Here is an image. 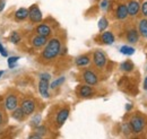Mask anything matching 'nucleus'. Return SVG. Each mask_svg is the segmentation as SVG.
I'll return each mask as SVG.
<instances>
[{"label":"nucleus","mask_w":147,"mask_h":139,"mask_svg":"<svg viewBox=\"0 0 147 139\" xmlns=\"http://www.w3.org/2000/svg\"><path fill=\"white\" fill-rule=\"evenodd\" d=\"M49 79H44V78H40L38 82V93L44 99H49L50 97V93H49Z\"/></svg>","instance_id":"nucleus-8"},{"label":"nucleus","mask_w":147,"mask_h":139,"mask_svg":"<svg viewBox=\"0 0 147 139\" xmlns=\"http://www.w3.org/2000/svg\"><path fill=\"white\" fill-rule=\"evenodd\" d=\"M128 126L130 127V130L134 134H140L145 127V120L140 115H134L130 119Z\"/></svg>","instance_id":"nucleus-2"},{"label":"nucleus","mask_w":147,"mask_h":139,"mask_svg":"<svg viewBox=\"0 0 147 139\" xmlns=\"http://www.w3.org/2000/svg\"><path fill=\"white\" fill-rule=\"evenodd\" d=\"M63 83H65V77H63V76H62V77H59L58 79L53 80V82L50 84V88H52V89H55V88H58L59 86H61Z\"/></svg>","instance_id":"nucleus-24"},{"label":"nucleus","mask_w":147,"mask_h":139,"mask_svg":"<svg viewBox=\"0 0 147 139\" xmlns=\"http://www.w3.org/2000/svg\"><path fill=\"white\" fill-rule=\"evenodd\" d=\"M139 40V32L136 31L135 28H131L129 30L128 33H127V41H128L130 44H135L137 43Z\"/></svg>","instance_id":"nucleus-16"},{"label":"nucleus","mask_w":147,"mask_h":139,"mask_svg":"<svg viewBox=\"0 0 147 139\" xmlns=\"http://www.w3.org/2000/svg\"><path fill=\"white\" fill-rule=\"evenodd\" d=\"M138 32L139 34L144 37H147V19H140L139 20V24H138Z\"/></svg>","instance_id":"nucleus-20"},{"label":"nucleus","mask_w":147,"mask_h":139,"mask_svg":"<svg viewBox=\"0 0 147 139\" xmlns=\"http://www.w3.org/2000/svg\"><path fill=\"white\" fill-rule=\"evenodd\" d=\"M131 107H132V106H131V104H127V106H126V110H127V111H130V110H131Z\"/></svg>","instance_id":"nucleus-35"},{"label":"nucleus","mask_w":147,"mask_h":139,"mask_svg":"<svg viewBox=\"0 0 147 139\" xmlns=\"http://www.w3.org/2000/svg\"><path fill=\"white\" fill-rule=\"evenodd\" d=\"M18 60L19 57H9L8 58V66H9V68H14Z\"/></svg>","instance_id":"nucleus-26"},{"label":"nucleus","mask_w":147,"mask_h":139,"mask_svg":"<svg viewBox=\"0 0 147 139\" xmlns=\"http://www.w3.org/2000/svg\"><path fill=\"white\" fill-rule=\"evenodd\" d=\"M40 78H44V79H49V80H50L51 75H50V74H48V72H43V74H41V75H40Z\"/></svg>","instance_id":"nucleus-32"},{"label":"nucleus","mask_w":147,"mask_h":139,"mask_svg":"<svg viewBox=\"0 0 147 139\" xmlns=\"http://www.w3.org/2000/svg\"><path fill=\"white\" fill-rule=\"evenodd\" d=\"M93 61H94L95 67H97L98 69H103L107 66V62H108L105 54L101 50L94 51V53H93Z\"/></svg>","instance_id":"nucleus-3"},{"label":"nucleus","mask_w":147,"mask_h":139,"mask_svg":"<svg viewBox=\"0 0 147 139\" xmlns=\"http://www.w3.org/2000/svg\"><path fill=\"white\" fill-rule=\"evenodd\" d=\"M3 74H5V71H3V70H0V77H1Z\"/></svg>","instance_id":"nucleus-37"},{"label":"nucleus","mask_w":147,"mask_h":139,"mask_svg":"<svg viewBox=\"0 0 147 139\" xmlns=\"http://www.w3.org/2000/svg\"><path fill=\"white\" fill-rule=\"evenodd\" d=\"M20 107L23 109V111L26 115H32L35 112L36 103L33 99H24L20 103Z\"/></svg>","instance_id":"nucleus-4"},{"label":"nucleus","mask_w":147,"mask_h":139,"mask_svg":"<svg viewBox=\"0 0 147 139\" xmlns=\"http://www.w3.org/2000/svg\"><path fill=\"white\" fill-rule=\"evenodd\" d=\"M48 43V37L45 36H41V35H36L32 38V45L36 49H40L42 47H44Z\"/></svg>","instance_id":"nucleus-13"},{"label":"nucleus","mask_w":147,"mask_h":139,"mask_svg":"<svg viewBox=\"0 0 147 139\" xmlns=\"http://www.w3.org/2000/svg\"><path fill=\"white\" fill-rule=\"evenodd\" d=\"M1 123H2V113L0 111V126H1Z\"/></svg>","instance_id":"nucleus-36"},{"label":"nucleus","mask_w":147,"mask_h":139,"mask_svg":"<svg viewBox=\"0 0 147 139\" xmlns=\"http://www.w3.org/2000/svg\"><path fill=\"white\" fill-rule=\"evenodd\" d=\"M26 18H28V9L26 8H19L18 10L15 13V19L16 20H25Z\"/></svg>","instance_id":"nucleus-19"},{"label":"nucleus","mask_w":147,"mask_h":139,"mask_svg":"<svg viewBox=\"0 0 147 139\" xmlns=\"http://www.w3.org/2000/svg\"><path fill=\"white\" fill-rule=\"evenodd\" d=\"M135 51H136L135 48L128 47V45H123V47L120 48V52L122 53V54H125V55H132L135 53Z\"/></svg>","instance_id":"nucleus-23"},{"label":"nucleus","mask_w":147,"mask_h":139,"mask_svg":"<svg viewBox=\"0 0 147 139\" xmlns=\"http://www.w3.org/2000/svg\"><path fill=\"white\" fill-rule=\"evenodd\" d=\"M35 32L37 35H41V36H45V37H49L51 33H52V30L51 27L48 25V24H38L35 28Z\"/></svg>","instance_id":"nucleus-10"},{"label":"nucleus","mask_w":147,"mask_h":139,"mask_svg":"<svg viewBox=\"0 0 147 139\" xmlns=\"http://www.w3.org/2000/svg\"><path fill=\"white\" fill-rule=\"evenodd\" d=\"M144 89L147 90V77L145 78V80H144Z\"/></svg>","instance_id":"nucleus-34"},{"label":"nucleus","mask_w":147,"mask_h":139,"mask_svg":"<svg viewBox=\"0 0 147 139\" xmlns=\"http://www.w3.org/2000/svg\"><path fill=\"white\" fill-rule=\"evenodd\" d=\"M128 16L129 14L127 5H119L118 8H117V11H115V17L120 19V20H125Z\"/></svg>","instance_id":"nucleus-12"},{"label":"nucleus","mask_w":147,"mask_h":139,"mask_svg":"<svg viewBox=\"0 0 147 139\" xmlns=\"http://www.w3.org/2000/svg\"><path fill=\"white\" fill-rule=\"evenodd\" d=\"M93 93H94V90H93V88L91 87V85H88V84L80 86V88H79V92H78L79 96H80V97H83V99H86V97L92 96Z\"/></svg>","instance_id":"nucleus-14"},{"label":"nucleus","mask_w":147,"mask_h":139,"mask_svg":"<svg viewBox=\"0 0 147 139\" xmlns=\"http://www.w3.org/2000/svg\"><path fill=\"white\" fill-rule=\"evenodd\" d=\"M45 132H47V128H45V127H43V126H41V124L35 128V134L40 135L41 137H43V135H44Z\"/></svg>","instance_id":"nucleus-28"},{"label":"nucleus","mask_w":147,"mask_h":139,"mask_svg":"<svg viewBox=\"0 0 147 139\" xmlns=\"http://www.w3.org/2000/svg\"><path fill=\"white\" fill-rule=\"evenodd\" d=\"M127 8H128V14L129 16H136L138 13H139V10H140V5H139V2L138 1H136V0H131V1H129V3L127 5Z\"/></svg>","instance_id":"nucleus-11"},{"label":"nucleus","mask_w":147,"mask_h":139,"mask_svg":"<svg viewBox=\"0 0 147 139\" xmlns=\"http://www.w3.org/2000/svg\"><path fill=\"white\" fill-rule=\"evenodd\" d=\"M69 113H70V110L68 107H62L61 110L58 111V113L55 115V123L58 127H61L66 122V120L69 117Z\"/></svg>","instance_id":"nucleus-6"},{"label":"nucleus","mask_w":147,"mask_h":139,"mask_svg":"<svg viewBox=\"0 0 147 139\" xmlns=\"http://www.w3.org/2000/svg\"><path fill=\"white\" fill-rule=\"evenodd\" d=\"M5 5H6V2H5V0H0V13L5 9Z\"/></svg>","instance_id":"nucleus-33"},{"label":"nucleus","mask_w":147,"mask_h":139,"mask_svg":"<svg viewBox=\"0 0 147 139\" xmlns=\"http://www.w3.org/2000/svg\"><path fill=\"white\" fill-rule=\"evenodd\" d=\"M140 10H142V14H143L145 17H147V1L143 2V5L140 6Z\"/></svg>","instance_id":"nucleus-29"},{"label":"nucleus","mask_w":147,"mask_h":139,"mask_svg":"<svg viewBox=\"0 0 147 139\" xmlns=\"http://www.w3.org/2000/svg\"><path fill=\"white\" fill-rule=\"evenodd\" d=\"M28 18L32 23H40L42 20V11L40 10V8L37 7L36 5L31 6V8L28 9Z\"/></svg>","instance_id":"nucleus-5"},{"label":"nucleus","mask_w":147,"mask_h":139,"mask_svg":"<svg viewBox=\"0 0 147 139\" xmlns=\"http://www.w3.org/2000/svg\"><path fill=\"white\" fill-rule=\"evenodd\" d=\"M101 41H102V43H104V44L111 45V44H113V42H114V35H113L112 32H103V33L101 34Z\"/></svg>","instance_id":"nucleus-17"},{"label":"nucleus","mask_w":147,"mask_h":139,"mask_svg":"<svg viewBox=\"0 0 147 139\" xmlns=\"http://www.w3.org/2000/svg\"><path fill=\"white\" fill-rule=\"evenodd\" d=\"M17 106H18V99H17L16 95L9 94V95L6 96V100H5V107H6V110L13 111Z\"/></svg>","instance_id":"nucleus-9"},{"label":"nucleus","mask_w":147,"mask_h":139,"mask_svg":"<svg viewBox=\"0 0 147 139\" xmlns=\"http://www.w3.org/2000/svg\"><path fill=\"white\" fill-rule=\"evenodd\" d=\"M40 123H41V114H35V115L32 118L31 124H32L34 128H36V127L40 126Z\"/></svg>","instance_id":"nucleus-25"},{"label":"nucleus","mask_w":147,"mask_h":139,"mask_svg":"<svg viewBox=\"0 0 147 139\" xmlns=\"http://www.w3.org/2000/svg\"><path fill=\"white\" fill-rule=\"evenodd\" d=\"M0 54L2 55V57H8V52L6 51V49L3 48V45L0 43Z\"/></svg>","instance_id":"nucleus-31"},{"label":"nucleus","mask_w":147,"mask_h":139,"mask_svg":"<svg viewBox=\"0 0 147 139\" xmlns=\"http://www.w3.org/2000/svg\"><path fill=\"white\" fill-rule=\"evenodd\" d=\"M61 51V42L58 37H53L51 40L48 41V43L45 44L44 50L42 51V58L44 60H52L57 58Z\"/></svg>","instance_id":"nucleus-1"},{"label":"nucleus","mask_w":147,"mask_h":139,"mask_svg":"<svg viewBox=\"0 0 147 139\" xmlns=\"http://www.w3.org/2000/svg\"><path fill=\"white\" fill-rule=\"evenodd\" d=\"M13 112V118L15 119V120H17V121H23L24 119H25V117H27L25 113H24V111H23V109L20 107V106H17L15 110H13L11 111Z\"/></svg>","instance_id":"nucleus-18"},{"label":"nucleus","mask_w":147,"mask_h":139,"mask_svg":"<svg viewBox=\"0 0 147 139\" xmlns=\"http://www.w3.org/2000/svg\"><path fill=\"white\" fill-rule=\"evenodd\" d=\"M83 80L86 84H88L91 86H94V85H96L98 83V77L92 70H85L83 72Z\"/></svg>","instance_id":"nucleus-7"},{"label":"nucleus","mask_w":147,"mask_h":139,"mask_svg":"<svg viewBox=\"0 0 147 139\" xmlns=\"http://www.w3.org/2000/svg\"><path fill=\"white\" fill-rule=\"evenodd\" d=\"M90 62H91V59H90V57L86 55V54L79 55V57H77L76 60H75V63H76L77 67H86V66L90 65Z\"/></svg>","instance_id":"nucleus-15"},{"label":"nucleus","mask_w":147,"mask_h":139,"mask_svg":"<svg viewBox=\"0 0 147 139\" xmlns=\"http://www.w3.org/2000/svg\"><path fill=\"white\" fill-rule=\"evenodd\" d=\"M100 7H101V9H103V10L108 9V7H109V1H108V0H102L101 3H100Z\"/></svg>","instance_id":"nucleus-30"},{"label":"nucleus","mask_w":147,"mask_h":139,"mask_svg":"<svg viewBox=\"0 0 147 139\" xmlns=\"http://www.w3.org/2000/svg\"><path fill=\"white\" fill-rule=\"evenodd\" d=\"M120 69L122 71H126V72H130L134 70V63L131 61H125L120 65Z\"/></svg>","instance_id":"nucleus-21"},{"label":"nucleus","mask_w":147,"mask_h":139,"mask_svg":"<svg viewBox=\"0 0 147 139\" xmlns=\"http://www.w3.org/2000/svg\"><path fill=\"white\" fill-rule=\"evenodd\" d=\"M97 25H98V30H100V32H104V31L107 30V27L109 26V22H108V19H107L105 17H102L100 20H98Z\"/></svg>","instance_id":"nucleus-22"},{"label":"nucleus","mask_w":147,"mask_h":139,"mask_svg":"<svg viewBox=\"0 0 147 139\" xmlns=\"http://www.w3.org/2000/svg\"><path fill=\"white\" fill-rule=\"evenodd\" d=\"M10 41L14 43V44H18L20 42V35L17 32H13V34L10 36Z\"/></svg>","instance_id":"nucleus-27"}]
</instances>
